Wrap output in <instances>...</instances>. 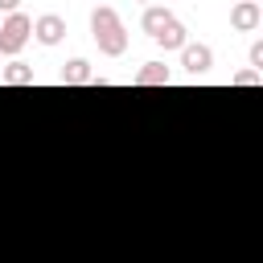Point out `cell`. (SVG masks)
I'll list each match as a JSON object with an SVG mask.
<instances>
[{"label":"cell","instance_id":"1","mask_svg":"<svg viewBox=\"0 0 263 263\" xmlns=\"http://www.w3.org/2000/svg\"><path fill=\"white\" fill-rule=\"evenodd\" d=\"M90 37H95L99 53H107V58L127 53V29H123V21H119V12L111 4H99L90 12Z\"/></svg>","mask_w":263,"mask_h":263},{"label":"cell","instance_id":"2","mask_svg":"<svg viewBox=\"0 0 263 263\" xmlns=\"http://www.w3.org/2000/svg\"><path fill=\"white\" fill-rule=\"evenodd\" d=\"M33 37V16H25V12H12L4 25H0V53L4 58H16L21 49H25V41Z\"/></svg>","mask_w":263,"mask_h":263},{"label":"cell","instance_id":"3","mask_svg":"<svg viewBox=\"0 0 263 263\" xmlns=\"http://www.w3.org/2000/svg\"><path fill=\"white\" fill-rule=\"evenodd\" d=\"M181 66H185V74H205L210 66H214V49L205 45V41H189L185 49H181Z\"/></svg>","mask_w":263,"mask_h":263},{"label":"cell","instance_id":"4","mask_svg":"<svg viewBox=\"0 0 263 263\" xmlns=\"http://www.w3.org/2000/svg\"><path fill=\"white\" fill-rule=\"evenodd\" d=\"M230 25H234L238 33H251V29L263 25V8H259L255 0H234V8H230Z\"/></svg>","mask_w":263,"mask_h":263},{"label":"cell","instance_id":"5","mask_svg":"<svg viewBox=\"0 0 263 263\" xmlns=\"http://www.w3.org/2000/svg\"><path fill=\"white\" fill-rule=\"evenodd\" d=\"M33 37H37L41 45H58V41L66 37V21H62L58 12H41V16L33 21Z\"/></svg>","mask_w":263,"mask_h":263},{"label":"cell","instance_id":"6","mask_svg":"<svg viewBox=\"0 0 263 263\" xmlns=\"http://www.w3.org/2000/svg\"><path fill=\"white\" fill-rule=\"evenodd\" d=\"M173 21H177V16H173L164 4H148V8H144V16H140V29H144V33L156 41V37H160V33H164Z\"/></svg>","mask_w":263,"mask_h":263},{"label":"cell","instance_id":"7","mask_svg":"<svg viewBox=\"0 0 263 263\" xmlns=\"http://www.w3.org/2000/svg\"><path fill=\"white\" fill-rule=\"evenodd\" d=\"M58 82L62 86H95V70H90V62L86 58H74V62H66L62 66V74H58Z\"/></svg>","mask_w":263,"mask_h":263},{"label":"cell","instance_id":"8","mask_svg":"<svg viewBox=\"0 0 263 263\" xmlns=\"http://www.w3.org/2000/svg\"><path fill=\"white\" fill-rule=\"evenodd\" d=\"M168 66L164 62H144L140 70H136V86H168Z\"/></svg>","mask_w":263,"mask_h":263},{"label":"cell","instance_id":"9","mask_svg":"<svg viewBox=\"0 0 263 263\" xmlns=\"http://www.w3.org/2000/svg\"><path fill=\"white\" fill-rule=\"evenodd\" d=\"M0 82H4V86H33L37 74H33V66H25V62H8L4 74H0Z\"/></svg>","mask_w":263,"mask_h":263},{"label":"cell","instance_id":"10","mask_svg":"<svg viewBox=\"0 0 263 263\" xmlns=\"http://www.w3.org/2000/svg\"><path fill=\"white\" fill-rule=\"evenodd\" d=\"M156 45H160V49H185V45H189V37H185V25H181V21H173V25H168V29L156 37Z\"/></svg>","mask_w":263,"mask_h":263},{"label":"cell","instance_id":"11","mask_svg":"<svg viewBox=\"0 0 263 263\" xmlns=\"http://www.w3.org/2000/svg\"><path fill=\"white\" fill-rule=\"evenodd\" d=\"M259 82H263L259 70H238V74L230 78V86H259Z\"/></svg>","mask_w":263,"mask_h":263},{"label":"cell","instance_id":"12","mask_svg":"<svg viewBox=\"0 0 263 263\" xmlns=\"http://www.w3.org/2000/svg\"><path fill=\"white\" fill-rule=\"evenodd\" d=\"M247 58H251V70H259V74H263V41H255Z\"/></svg>","mask_w":263,"mask_h":263},{"label":"cell","instance_id":"13","mask_svg":"<svg viewBox=\"0 0 263 263\" xmlns=\"http://www.w3.org/2000/svg\"><path fill=\"white\" fill-rule=\"evenodd\" d=\"M0 12H8V16L21 12V0H0Z\"/></svg>","mask_w":263,"mask_h":263},{"label":"cell","instance_id":"14","mask_svg":"<svg viewBox=\"0 0 263 263\" xmlns=\"http://www.w3.org/2000/svg\"><path fill=\"white\" fill-rule=\"evenodd\" d=\"M0 74H4V66H0Z\"/></svg>","mask_w":263,"mask_h":263},{"label":"cell","instance_id":"15","mask_svg":"<svg viewBox=\"0 0 263 263\" xmlns=\"http://www.w3.org/2000/svg\"><path fill=\"white\" fill-rule=\"evenodd\" d=\"M144 4H148V0H144Z\"/></svg>","mask_w":263,"mask_h":263}]
</instances>
